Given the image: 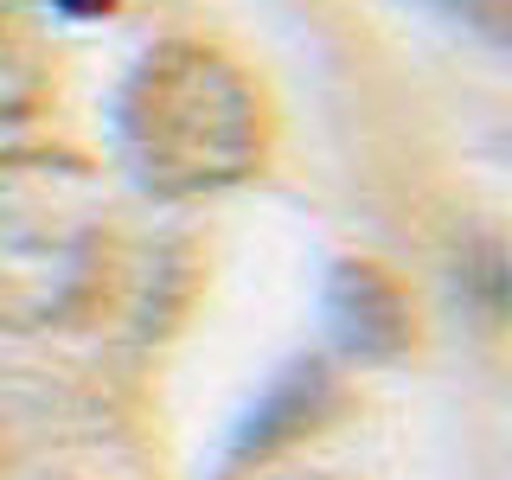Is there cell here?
I'll return each mask as SVG.
<instances>
[{
    "label": "cell",
    "instance_id": "1",
    "mask_svg": "<svg viewBox=\"0 0 512 480\" xmlns=\"http://www.w3.org/2000/svg\"><path fill=\"white\" fill-rule=\"evenodd\" d=\"M269 103L231 52L205 39H160L116 96V148L154 199H205L244 186L269 160Z\"/></svg>",
    "mask_w": 512,
    "mask_h": 480
},
{
    "label": "cell",
    "instance_id": "2",
    "mask_svg": "<svg viewBox=\"0 0 512 480\" xmlns=\"http://www.w3.org/2000/svg\"><path fill=\"white\" fill-rule=\"evenodd\" d=\"M109 192L71 148L0 154V333L64 327L103 295Z\"/></svg>",
    "mask_w": 512,
    "mask_h": 480
},
{
    "label": "cell",
    "instance_id": "3",
    "mask_svg": "<svg viewBox=\"0 0 512 480\" xmlns=\"http://www.w3.org/2000/svg\"><path fill=\"white\" fill-rule=\"evenodd\" d=\"M333 410H340V378H333V365L327 359H288L282 372L256 391V404L231 423L224 455H218V480L269 468V461L288 455L295 442H308Z\"/></svg>",
    "mask_w": 512,
    "mask_h": 480
},
{
    "label": "cell",
    "instance_id": "4",
    "mask_svg": "<svg viewBox=\"0 0 512 480\" xmlns=\"http://www.w3.org/2000/svg\"><path fill=\"white\" fill-rule=\"evenodd\" d=\"M327 333L346 359L359 365H391L404 359L416 340V308L404 295V282L372 256H340L327 269Z\"/></svg>",
    "mask_w": 512,
    "mask_h": 480
},
{
    "label": "cell",
    "instance_id": "5",
    "mask_svg": "<svg viewBox=\"0 0 512 480\" xmlns=\"http://www.w3.org/2000/svg\"><path fill=\"white\" fill-rule=\"evenodd\" d=\"M39 64H32V52H20L13 39H0V122L7 116H26V109H39Z\"/></svg>",
    "mask_w": 512,
    "mask_h": 480
},
{
    "label": "cell",
    "instance_id": "6",
    "mask_svg": "<svg viewBox=\"0 0 512 480\" xmlns=\"http://www.w3.org/2000/svg\"><path fill=\"white\" fill-rule=\"evenodd\" d=\"M26 7H45V13H58V20H103L122 0H26Z\"/></svg>",
    "mask_w": 512,
    "mask_h": 480
}]
</instances>
